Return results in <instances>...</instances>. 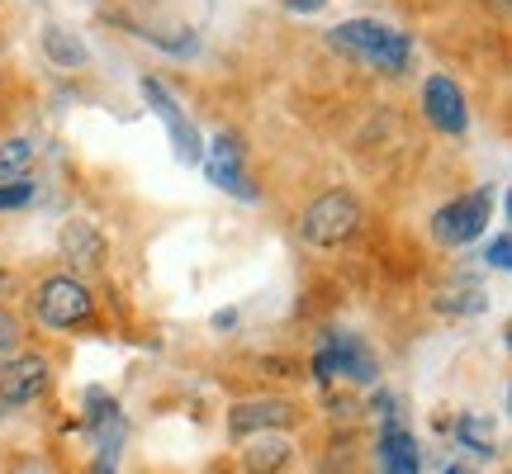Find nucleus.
<instances>
[{"label":"nucleus","mask_w":512,"mask_h":474,"mask_svg":"<svg viewBox=\"0 0 512 474\" xmlns=\"http://www.w3.org/2000/svg\"><path fill=\"white\" fill-rule=\"evenodd\" d=\"M446 474H470V470H460V465H446Z\"/></svg>","instance_id":"obj_23"},{"label":"nucleus","mask_w":512,"mask_h":474,"mask_svg":"<svg viewBox=\"0 0 512 474\" xmlns=\"http://www.w3.org/2000/svg\"><path fill=\"white\" fill-rule=\"evenodd\" d=\"M356 228H361V204H356V195H347V190L318 195V200L304 209V219H299V233H304V242H313V247H342L347 237H356Z\"/></svg>","instance_id":"obj_2"},{"label":"nucleus","mask_w":512,"mask_h":474,"mask_svg":"<svg viewBox=\"0 0 512 474\" xmlns=\"http://www.w3.org/2000/svg\"><path fill=\"white\" fill-rule=\"evenodd\" d=\"M15 474H48V465H19Z\"/></svg>","instance_id":"obj_22"},{"label":"nucleus","mask_w":512,"mask_h":474,"mask_svg":"<svg viewBox=\"0 0 512 474\" xmlns=\"http://www.w3.org/2000/svg\"><path fill=\"white\" fill-rule=\"evenodd\" d=\"M460 437H465V446H475L479 456H494V432H489L484 422L460 418Z\"/></svg>","instance_id":"obj_17"},{"label":"nucleus","mask_w":512,"mask_h":474,"mask_svg":"<svg viewBox=\"0 0 512 474\" xmlns=\"http://www.w3.org/2000/svg\"><path fill=\"white\" fill-rule=\"evenodd\" d=\"M209 181L228 190V195H238V200H256V185H247L242 176V166H228V162H209Z\"/></svg>","instance_id":"obj_15"},{"label":"nucleus","mask_w":512,"mask_h":474,"mask_svg":"<svg viewBox=\"0 0 512 474\" xmlns=\"http://www.w3.org/2000/svg\"><path fill=\"white\" fill-rule=\"evenodd\" d=\"M43 53L53 57L57 67H86L91 62V48L62 24H43Z\"/></svg>","instance_id":"obj_13"},{"label":"nucleus","mask_w":512,"mask_h":474,"mask_svg":"<svg viewBox=\"0 0 512 474\" xmlns=\"http://www.w3.org/2000/svg\"><path fill=\"white\" fill-rule=\"evenodd\" d=\"M418 441L399 418L384 422L380 432V474H418Z\"/></svg>","instance_id":"obj_10"},{"label":"nucleus","mask_w":512,"mask_h":474,"mask_svg":"<svg viewBox=\"0 0 512 474\" xmlns=\"http://www.w3.org/2000/svg\"><path fill=\"white\" fill-rule=\"evenodd\" d=\"M285 465H290V441L275 437V432H261L247 446V456H242V470L247 474H280Z\"/></svg>","instance_id":"obj_11"},{"label":"nucleus","mask_w":512,"mask_h":474,"mask_svg":"<svg viewBox=\"0 0 512 474\" xmlns=\"http://www.w3.org/2000/svg\"><path fill=\"white\" fill-rule=\"evenodd\" d=\"M489 214H494V190H470L460 200L441 204L437 219H432V237L441 247H460V242H470L489 228Z\"/></svg>","instance_id":"obj_5"},{"label":"nucleus","mask_w":512,"mask_h":474,"mask_svg":"<svg viewBox=\"0 0 512 474\" xmlns=\"http://www.w3.org/2000/svg\"><path fill=\"white\" fill-rule=\"evenodd\" d=\"M285 5H290V10H299V15H313V10H323L328 0H285Z\"/></svg>","instance_id":"obj_21"},{"label":"nucleus","mask_w":512,"mask_h":474,"mask_svg":"<svg viewBox=\"0 0 512 474\" xmlns=\"http://www.w3.org/2000/svg\"><path fill=\"white\" fill-rule=\"evenodd\" d=\"M19 337H24V332H19V318L10 309H0V361H10V356H15Z\"/></svg>","instance_id":"obj_18"},{"label":"nucleus","mask_w":512,"mask_h":474,"mask_svg":"<svg viewBox=\"0 0 512 474\" xmlns=\"http://www.w3.org/2000/svg\"><path fill=\"white\" fill-rule=\"evenodd\" d=\"M294 422V403L290 399H247L228 413V432L233 437H261V432H285Z\"/></svg>","instance_id":"obj_9"},{"label":"nucleus","mask_w":512,"mask_h":474,"mask_svg":"<svg viewBox=\"0 0 512 474\" xmlns=\"http://www.w3.org/2000/svg\"><path fill=\"white\" fill-rule=\"evenodd\" d=\"M62 252H67V261H76V266H95L100 256H105V237L95 233L86 219H72L67 228H62Z\"/></svg>","instance_id":"obj_12"},{"label":"nucleus","mask_w":512,"mask_h":474,"mask_svg":"<svg viewBox=\"0 0 512 474\" xmlns=\"http://www.w3.org/2000/svg\"><path fill=\"white\" fill-rule=\"evenodd\" d=\"M138 91H143V100L152 105V114L166 124V133H171V147H176V157L181 162H204V143H200V133H195V124L181 114V105L171 100V91H166L157 76H143L138 81Z\"/></svg>","instance_id":"obj_6"},{"label":"nucleus","mask_w":512,"mask_h":474,"mask_svg":"<svg viewBox=\"0 0 512 474\" xmlns=\"http://www.w3.org/2000/svg\"><path fill=\"white\" fill-rule=\"evenodd\" d=\"M422 114H427V124L437 128V133H465L470 124V110H465V91H460L451 76H432L427 86H422Z\"/></svg>","instance_id":"obj_7"},{"label":"nucleus","mask_w":512,"mask_h":474,"mask_svg":"<svg viewBox=\"0 0 512 474\" xmlns=\"http://www.w3.org/2000/svg\"><path fill=\"white\" fill-rule=\"evenodd\" d=\"M489 309V299L479 285H451L446 299H441V313H484Z\"/></svg>","instance_id":"obj_16"},{"label":"nucleus","mask_w":512,"mask_h":474,"mask_svg":"<svg viewBox=\"0 0 512 474\" xmlns=\"http://www.w3.org/2000/svg\"><path fill=\"white\" fill-rule=\"evenodd\" d=\"M48 389V361L43 356H10L0 365V403L5 408H19V403H34L38 394Z\"/></svg>","instance_id":"obj_8"},{"label":"nucleus","mask_w":512,"mask_h":474,"mask_svg":"<svg viewBox=\"0 0 512 474\" xmlns=\"http://www.w3.org/2000/svg\"><path fill=\"white\" fill-rule=\"evenodd\" d=\"M34 157H38L34 138H5V143H0V185L19 181V176L34 166Z\"/></svg>","instance_id":"obj_14"},{"label":"nucleus","mask_w":512,"mask_h":474,"mask_svg":"<svg viewBox=\"0 0 512 474\" xmlns=\"http://www.w3.org/2000/svg\"><path fill=\"white\" fill-rule=\"evenodd\" d=\"M508 252H512V242L508 233H498L489 247H484V266H494V271H508Z\"/></svg>","instance_id":"obj_20"},{"label":"nucleus","mask_w":512,"mask_h":474,"mask_svg":"<svg viewBox=\"0 0 512 474\" xmlns=\"http://www.w3.org/2000/svg\"><path fill=\"white\" fill-rule=\"evenodd\" d=\"M34 313L43 328H81L91 318V290L76 275H48L34 294Z\"/></svg>","instance_id":"obj_3"},{"label":"nucleus","mask_w":512,"mask_h":474,"mask_svg":"<svg viewBox=\"0 0 512 474\" xmlns=\"http://www.w3.org/2000/svg\"><path fill=\"white\" fill-rule=\"evenodd\" d=\"M34 200V181H5L0 185V209H24Z\"/></svg>","instance_id":"obj_19"},{"label":"nucleus","mask_w":512,"mask_h":474,"mask_svg":"<svg viewBox=\"0 0 512 474\" xmlns=\"http://www.w3.org/2000/svg\"><path fill=\"white\" fill-rule=\"evenodd\" d=\"M313 375L328 384L332 375H347V380H361V384H375L380 375V365L370 356V347L356 337V332H328L323 337V347L313 356Z\"/></svg>","instance_id":"obj_4"},{"label":"nucleus","mask_w":512,"mask_h":474,"mask_svg":"<svg viewBox=\"0 0 512 474\" xmlns=\"http://www.w3.org/2000/svg\"><path fill=\"white\" fill-rule=\"evenodd\" d=\"M328 43L337 53L356 57L366 67H380V72L399 76L408 62H413V38L399 34L394 24H380V19H347L328 34Z\"/></svg>","instance_id":"obj_1"}]
</instances>
